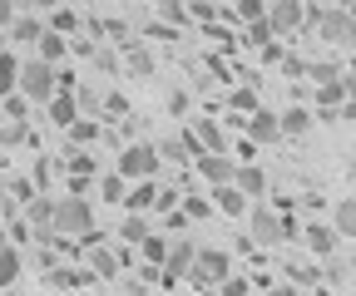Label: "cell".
I'll use <instances>...</instances> for the list:
<instances>
[{"label":"cell","instance_id":"obj_48","mask_svg":"<svg viewBox=\"0 0 356 296\" xmlns=\"http://www.w3.org/2000/svg\"><path fill=\"white\" fill-rule=\"evenodd\" d=\"M25 139V123H6V129H0V143H20Z\"/></svg>","mask_w":356,"mask_h":296},{"label":"cell","instance_id":"obj_41","mask_svg":"<svg viewBox=\"0 0 356 296\" xmlns=\"http://www.w3.org/2000/svg\"><path fill=\"white\" fill-rule=\"evenodd\" d=\"M159 15H163V20H173V25H184V20H188V10L178 6V0H163V6H159Z\"/></svg>","mask_w":356,"mask_h":296},{"label":"cell","instance_id":"obj_37","mask_svg":"<svg viewBox=\"0 0 356 296\" xmlns=\"http://www.w3.org/2000/svg\"><path fill=\"white\" fill-rule=\"evenodd\" d=\"M74 25H79V15H74V10H55V15H50V30H55V35H70Z\"/></svg>","mask_w":356,"mask_h":296},{"label":"cell","instance_id":"obj_25","mask_svg":"<svg viewBox=\"0 0 356 296\" xmlns=\"http://www.w3.org/2000/svg\"><path fill=\"white\" fill-rule=\"evenodd\" d=\"M20 272H25V262H20V247L0 252V286H15V281H20Z\"/></svg>","mask_w":356,"mask_h":296},{"label":"cell","instance_id":"obj_47","mask_svg":"<svg viewBox=\"0 0 356 296\" xmlns=\"http://www.w3.org/2000/svg\"><path fill=\"white\" fill-rule=\"evenodd\" d=\"M20 15H25V10H20V6H10V0H0V25H15V20H20Z\"/></svg>","mask_w":356,"mask_h":296},{"label":"cell","instance_id":"obj_10","mask_svg":"<svg viewBox=\"0 0 356 296\" xmlns=\"http://www.w3.org/2000/svg\"><path fill=\"white\" fill-rule=\"evenodd\" d=\"M198 173H203L213 188H228L233 173H238V158H228V153H208V158H198Z\"/></svg>","mask_w":356,"mask_h":296},{"label":"cell","instance_id":"obj_43","mask_svg":"<svg viewBox=\"0 0 356 296\" xmlns=\"http://www.w3.org/2000/svg\"><path fill=\"white\" fill-rule=\"evenodd\" d=\"M25 104H30L25 94H10V99H6V114H10L15 123H25Z\"/></svg>","mask_w":356,"mask_h":296},{"label":"cell","instance_id":"obj_6","mask_svg":"<svg viewBox=\"0 0 356 296\" xmlns=\"http://www.w3.org/2000/svg\"><path fill=\"white\" fill-rule=\"evenodd\" d=\"M248 223H252V242L257 247H277V242L292 237V227H287V218L277 213V207H252Z\"/></svg>","mask_w":356,"mask_h":296},{"label":"cell","instance_id":"obj_46","mask_svg":"<svg viewBox=\"0 0 356 296\" xmlns=\"http://www.w3.org/2000/svg\"><path fill=\"white\" fill-rule=\"evenodd\" d=\"M159 158H184V148H178V134H173V139H159Z\"/></svg>","mask_w":356,"mask_h":296},{"label":"cell","instance_id":"obj_44","mask_svg":"<svg viewBox=\"0 0 356 296\" xmlns=\"http://www.w3.org/2000/svg\"><path fill=\"white\" fill-rule=\"evenodd\" d=\"M213 213V202H203V198H188L184 202V218H208Z\"/></svg>","mask_w":356,"mask_h":296},{"label":"cell","instance_id":"obj_53","mask_svg":"<svg viewBox=\"0 0 356 296\" xmlns=\"http://www.w3.org/2000/svg\"><path fill=\"white\" fill-rule=\"evenodd\" d=\"M0 252H10V247H6V232H0Z\"/></svg>","mask_w":356,"mask_h":296},{"label":"cell","instance_id":"obj_21","mask_svg":"<svg viewBox=\"0 0 356 296\" xmlns=\"http://www.w3.org/2000/svg\"><path fill=\"white\" fill-rule=\"evenodd\" d=\"M346 94H351V84H346V79H337V84H322V89H317V104H322V114H337V109L346 104Z\"/></svg>","mask_w":356,"mask_h":296},{"label":"cell","instance_id":"obj_8","mask_svg":"<svg viewBox=\"0 0 356 296\" xmlns=\"http://www.w3.org/2000/svg\"><path fill=\"white\" fill-rule=\"evenodd\" d=\"M282 139V119L273 114V109H257V114H248V143L257 148V143H277Z\"/></svg>","mask_w":356,"mask_h":296},{"label":"cell","instance_id":"obj_34","mask_svg":"<svg viewBox=\"0 0 356 296\" xmlns=\"http://www.w3.org/2000/svg\"><path fill=\"white\" fill-rule=\"evenodd\" d=\"M10 198H15L20 207H30V202H35L40 193H35V183H30V178H15V183H10Z\"/></svg>","mask_w":356,"mask_h":296},{"label":"cell","instance_id":"obj_20","mask_svg":"<svg viewBox=\"0 0 356 296\" xmlns=\"http://www.w3.org/2000/svg\"><path fill=\"white\" fill-rule=\"evenodd\" d=\"M124 64H129V74H139V79H154V55L144 50V45H134V40H129V55H124Z\"/></svg>","mask_w":356,"mask_h":296},{"label":"cell","instance_id":"obj_23","mask_svg":"<svg viewBox=\"0 0 356 296\" xmlns=\"http://www.w3.org/2000/svg\"><path fill=\"white\" fill-rule=\"evenodd\" d=\"M332 232H337V237H356V198H341V202H337Z\"/></svg>","mask_w":356,"mask_h":296},{"label":"cell","instance_id":"obj_5","mask_svg":"<svg viewBox=\"0 0 356 296\" xmlns=\"http://www.w3.org/2000/svg\"><path fill=\"white\" fill-rule=\"evenodd\" d=\"M312 30H317V40H322V45H332V50H351L356 55V20L337 6V10H317V25H312Z\"/></svg>","mask_w":356,"mask_h":296},{"label":"cell","instance_id":"obj_33","mask_svg":"<svg viewBox=\"0 0 356 296\" xmlns=\"http://www.w3.org/2000/svg\"><path fill=\"white\" fill-rule=\"evenodd\" d=\"M119 237H129L134 247H139V242L149 237V218H124V227H119Z\"/></svg>","mask_w":356,"mask_h":296},{"label":"cell","instance_id":"obj_9","mask_svg":"<svg viewBox=\"0 0 356 296\" xmlns=\"http://www.w3.org/2000/svg\"><path fill=\"white\" fill-rule=\"evenodd\" d=\"M267 30H273V35L302 30V6H297V0H277V6H267Z\"/></svg>","mask_w":356,"mask_h":296},{"label":"cell","instance_id":"obj_35","mask_svg":"<svg viewBox=\"0 0 356 296\" xmlns=\"http://www.w3.org/2000/svg\"><path fill=\"white\" fill-rule=\"evenodd\" d=\"M238 20L257 25V20H267V6H262V0H243V6H238Z\"/></svg>","mask_w":356,"mask_h":296},{"label":"cell","instance_id":"obj_51","mask_svg":"<svg viewBox=\"0 0 356 296\" xmlns=\"http://www.w3.org/2000/svg\"><path fill=\"white\" fill-rule=\"evenodd\" d=\"M346 84H351V89H356V55H351V79H346Z\"/></svg>","mask_w":356,"mask_h":296},{"label":"cell","instance_id":"obj_7","mask_svg":"<svg viewBox=\"0 0 356 296\" xmlns=\"http://www.w3.org/2000/svg\"><path fill=\"white\" fill-rule=\"evenodd\" d=\"M193 257H198V242H193V237H178V242L168 247V262H163V281H168V286L188 281V272H193Z\"/></svg>","mask_w":356,"mask_h":296},{"label":"cell","instance_id":"obj_52","mask_svg":"<svg viewBox=\"0 0 356 296\" xmlns=\"http://www.w3.org/2000/svg\"><path fill=\"white\" fill-rule=\"evenodd\" d=\"M341 10H346V15H351V20H356V0H351V6H341Z\"/></svg>","mask_w":356,"mask_h":296},{"label":"cell","instance_id":"obj_42","mask_svg":"<svg viewBox=\"0 0 356 296\" xmlns=\"http://www.w3.org/2000/svg\"><path fill=\"white\" fill-rule=\"evenodd\" d=\"M70 134H74V143H95L99 139V123H74Z\"/></svg>","mask_w":356,"mask_h":296},{"label":"cell","instance_id":"obj_54","mask_svg":"<svg viewBox=\"0 0 356 296\" xmlns=\"http://www.w3.org/2000/svg\"><path fill=\"white\" fill-rule=\"evenodd\" d=\"M198 296H222V291H198Z\"/></svg>","mask_w":356,"mask_h":296},{"label":"cell","instance_id":"obj_31","mask_svg":"<svg viewBox=\"0 0 356 296\" xmlns=\"http://www.w3.org/2000/svg\"><path fill=\"white\" fill-rule=\"evenodd\" d=\"M233 109H243V114H257L262 104H257V89H252V84H243V89H233V99H228Z\"/></svg>","mask_w":356,"mask_h":296},{"label":"cell","instance_id":"obj_2","mask_svg":"<svg viewBox=\"0 0 356 296\" xmlns=\"http://www.w3.org/2000/svg\"><path fill=\"white\" fill-rule=\"evenodd\" d=\"M20 94L35 99V104H50V99L60 94V69L44 64L40 55H35V60H20Z\"/></svg>","mask_w":356,"mask_h":296},{"label":"cell","instance_id":"obj_26","mask_svg":"<svg viewBox=\"0 0 356 296\" xmlns=\"http://www.w3.org/2000/svg\"><path fill=\"white\" fill-rule=\"evenodd\" d=\"M213 198H218V207H222L228 218H243V213H248V198H243V193H238L233 183H228V188H218Z\"/></svg>","mask_w":356,"mask_h":296},{"label":"cell","instance_id":"obj_40","mask_svg":"<svg viewBox=\"0 0 356 296\" xmlns=\"http://www.w3.org/2000/svg\"><path fill=\"white\" fill-rule=\"evenodd\" d=\"M74 104L79 109H104V94L99 89H74Z\"/></svg>","mask_w":356,"mask_h":296},{"label":"cell","instance_id":"obj_19","mask_svg":"<svg viewBox=\"0 0 356 296\" xmlns=\"http://www.w3.org/2000/svg\"><path fill=\"white\" fill-rule=\"evenodd\" d=\"M35 50H40V60H44V64H55V69H60V60L70 55V40H65V35H55V30H44V40H40Z\"/></svg>","mask_w":356,"mask_h":296},{"label":"cell","instance_id":"obj_11","mask_svg":"<svg viewBox=\"0 0 356 296\" xmlns=\"http://www.w3.org/2000/svg\"><path fill=\"white\" fill-rule=\"evenodd\" d=\"M124 207H129V218H144L149 207H159V183H129Z\"/></svg>","mask_w":356,"mask_h":296},{"label":"cell","instance_id":"obj_22","mask_svg":"<svg viewBox=\"0 0 356 296\" xmlns=\"http://www.w3.org/2000/svg\"><path fill=\"white\" fill-rule=\"evenodd\" d=\"M277 119H282V139H302V134L312 129V114H307L302 104H292V109H287V114H277Z\"/></svg>","mask_w":356,"mask_h":296},{"label":"cell","instance_id":"obj_49","mask_svg":"<svg viewBox=\"0 0 356 296\" xmlns=\"http://www.w3.org/2000/svg\"><path fill=\"white\" fill-rule=\"evenodd\" d=\"M104 109H109V114H129V99H124V94H104Z\"/></svg>","mask_w":356,"mask_h":296},{"label":"cell","instance_id":"obj_38","mask_svg":"<svg viewBox=\"0 0 356 296\" xmlns=\"http://www.w3.org/2000/svg\"><path fill=\"white\" fill-rule=\"evenodd\" d=\"M70 173L74 178H89V173H95V158H89V153H70Z\"/></svg>","mask_w":356,"mask_h":296},{"label":"cell","instance_id":"obj_57","mask_svg":"<svg viewBox=\"0 0 356 296\" xmlns=\"http://www.w3.org/2000/svg\"><path fill=\"white\" fill-rule=\"evenodd\" d=\"M0 55H6V50H0Z\"/></svg>","mask_w":356,"mask_h":296},{"label":"cell","instance_id":"obj_27","mask_svg":"<svg viewBox=\"0 0 356 296\" xmlns=\"http://www.w3.org/2000/svg\"><path fill=\"white\" fill-rule=\"evenodd\" d=\"M307 79L322 89V84H337V79H341V69H337L332 60H307Z\"/></svg>","mask_w":356,"mask_h":296},{"label":"cell","instance_id":"obj_17","mask_svg":"<svg viewBox=\"0 0 356 296\" xmlns=\"http://www.w3.org/2000/svg\"><path fill=\"white\" fill-rule=\"evenodd\" d=\"M307 252L322 257V262H332L337 257V232L332 227H307Z\"/></svg>","mask_w":356,"mask_h":296},{"label":"cell","instance_id":"obj_39","mask_svg":"<svg viewBox=\"0 0 356 296\" xmlns=\"http://www.w3.org/2000/svg\"><path fill=\"white\" fill-rule=\"evenodd\" d=\"M282 74L287 79H307V60L302 55H282Z\"/></svg>","mask_w":356,"mask_h":296},{"label":"cell","instance_id":"obj_45","mask_svg":"<svg viewBox=\"0 0 356 296\" xmlns=\"http://www.w3.org/2000/svg\"><path fill=\"white\" fill-rule=\"evenodd\" d=\"M218 291H222V296H248V281H243V277H228Z\"/></svg>","mask_w":356,"mask_h":296},{"label":"cell","instance_id":"obj_36","mask_svg":"<svg viewBox=\"0 0 356 296\" xmlns=\"http://www.w3.org/2000/svg\"><path fill=\"white\" fill-rule=\"evenodd\" d=\"M50 178H55V163H50V158H40V163H35V178H30V183H35V193L50 188Z\"/></svg>","mask_w":356,"mask_h":296},{"label":"cell","instance_id":"obj_50","mask_svg":"<svg viewBox=\"0 0 356 296\" xmlns=\"http://www.w3.org/2000/svg\"><path fill=\"white\" fill-rule=\"evenodd\" d=\"M262 296H297V286H287V281L282 286H262Z\"/></svg>","mask_w":356,"mask_h":296},{"label":"cell","instance_id":"obj_18","mask_svg":"<svg viewBox=\"0 0 356 296\" xmlns=\"http://www.w3.org/2000/svg\"><path fill=\"white\" fill-rule=\"evenodd\" d=\"M44 30H50V25H44L40 15H20V20L10 25V40H20V45H40Z\"/></svg>","mask_w":356,"mask_h":296},{"label":"cell","instance_id":"obj_32","mask_svg":"<svg viewBox=\"0 0 356 296\" xmlns=\"http://www.w3.org/2000/svg\"><path fill=\"white\" fill-rule=\"evenodd\" d=\"M89 55H95V69H104V74H119V69H124V64H119V50H109V45H104V50L95 45Z\"/></svg>","mask_w":356,"mask_h":296},{"label":"cell","instance_id":"obj_13","mask_svg":"<svg viewBox=\"0 0 356 296\" xmlns=\"http://www.w3.org/2000/svg\"><path fill=\"white\" fill-rule=\"evenodd\" d=\"M233 188L243 193V198H262L267 193V173L257 163H238V173H233Z\"/></svg>","mask_w":356,"mask_h":296},{"label":"cell","instance_id":"obj_24","mask_svg":"<svg viewBox=\"0 0 356 296\" xmlns=\"http://www.w3.org/2000/svg\"><path fill=\"white\" fill-rule=\"evenodd\" d=\"M0 94H20V60L15 55H0Z\"/></svg>","mask_w":356,"mask_h":296},{"label":"cell","instance_id":"obj_1","mask_svg":"<svg viewBox=\"0 0 356 296\" xmlns=\"http://www.w3.org/2000/svg\"><path fill=\"white\" fill-rule=\"evenodd\" d=\"M159 143H144V139H134V143H124V153H119V163H114V173L124 178V183H154V173H159Z\"/></svg>","mask_w":356,"mask_h":296},{"label":"cell","instance_id":"obj_29","mask_svg":"<svg viewBox=\"0 0 356 296\" xmlns=\"http://www.w3.org/2000/svg\"><path fill=\"white\" fill-rule=\"evenodd\" d=\"M163 109H168V119H188V109H193V94H188V89H168Z\"/></svg>","mask_w":356,"mask_h":296},{"label":"cell","instance_id":"obj_14","mask_svg":"<svg viewBox=\"0 0 356 296\" xmlns=\"http://www.w3.org/2000/svg\"><path fill=\"white\" fill-rule=\"evenodd\" d=\"M44 109H50V123H55V129H74V123H79V104H74V94H55Z\"/></svg>","mask_w":356,"mask_h":296},{"label":"cell","instance_id":"obj_16","mask_svg":"<svg viewBox=\"0 0 356 296\" xmlns=\"http://www.w3.org/2000/svg\"><path fill=\"white\" fill-rule=\"evenodd\" d=\"M44 281H50V286H60V291H79V286H89V281H95V272H89V267H55Z\"/></svg>","mask_w":356,"mask_h":296},{"label":"cell","instance_id":"obj_12","mask_svg":"<svg viewBox=\"0 0 356 296\" xmlns=\"http://www.w3.org/2000/svg\"><path fill=\"white\" fill-rule=\"evenodd\" d=\"M188 129H193V139L203 143V153H228V134H222V123H213V119H193Z\"/></svg>","mask_w":356,"mask_h":296},{"label":"cell","instance_id":"obj_30","mask_svg":"<svg viewBox=\"0 0 356 296\" xmlns=\"http://www.w3.org/2000/svg\"><path fill=\"white\" fill-rule=\"evenodd\" d=\"M168 247H173V242H163V237H154V232L139 242V252H144V257H149L154 267H163V262H168Z\"/></svg>","mask_w":356,"mask_h":296},{"label":"cell","instance_id":"obj_15","mask_svg":"<svg viewBox=\"0 0 356 296\" xmlns=\"http://www.w3.org/2000/svg\"><path fill=\"white\" fill-rule=\"evenodd\" d=\"M89 272H95L99 281H109V277H119V252L114 247H89Z\"/></svg>","mask_w":356,"mask_h":296},{"label":"cell","instance_id":"obj_28","mask_svg":"<svg viewBox=\"0 0 356 296\" xmlns=\"http://www.w3.org/2000/svg\"><path fill=\"white\" fill-rule=\"evenodd\" d=\"M124 193H129V183L119 173H104L99 178V202H124Z\"/></svg>","mask_w":356,"mask_h":296},{"label":"cell","instance_id":"obj_4","mask_svg":"<svg viewBox=\"0 0 356 296\" xmlns=\"http://www.w3.org/2000/svg\"><path fill=\"white\" fill-rule=\"evenodd\" d=\"M89 232H95L89 198H60L55 202V237H89Z\"/></svg>","mask_w":356,"mask_h":296},{"label":"cell","instance_id":"obj_55","mask_svg":"<svg viewBox=\"0 0 356 296\" xmlns=\"http://www.w3.org/2000/svg\"><path fill=\"white\" fill-rule=\"evenodd\" d=\"M10 296H25V291H10Z\"/></svg>","mask_w":356,"mask_h":296},{"label":"cell","instance_id":"obj_56","mask_svg":"<svg viewBox=\"0 0 356 296\" xmlns=\"http://www.w3.org/2000/svg\"><path fill=\"white\" fill-rule=\"evenodd\" d=\"M351 272H356V262H351Z\"/></svg>","mask_w":356,"mask_h":296},{"label":"cell","instance_id":"obj_3","mask_svg":"<svg viewBox=\"0 0 356 296\" xmlns=\"http://www.w3.org/2000/svg\"><path fill=\"white\" fill-rule=\"evenodd\" d=\"M228 277H233V257H228V252H222V247H198L188 281H193V286H203V291H218Z\"/></svg>","mask_w":356,"mask_h":296}]
</instances>
